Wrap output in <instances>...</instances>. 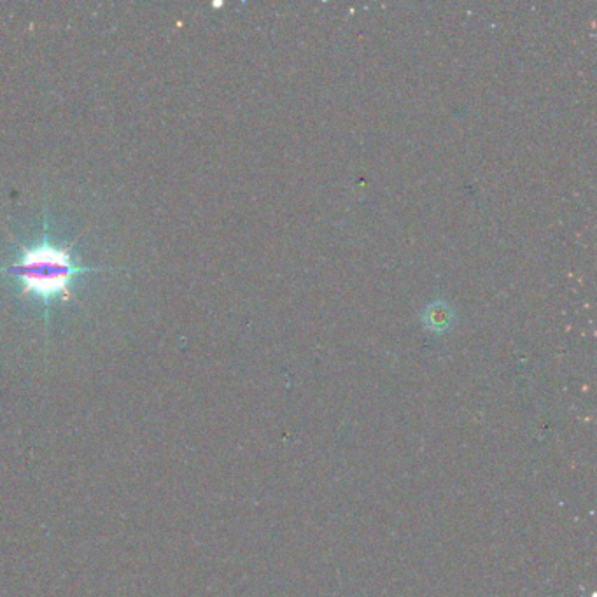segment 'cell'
I'll return each instance as SVG.
<instances>
[{
    "label": "cell",
    "instance_id": "cell-1",
    "mask_svg": "<svg viewBox=\"0 0 597 597\" xmlns=\"http://www.w3.org/2000/svg\"><path fill=\"white\" fill-rule=\"evenodd\" d=\"M100 272V268L79 263L71 246H60L50 233V223L44 219L41 237L29 246H20L15 260L0 267V275H8L20 284V295L29 296L48 310L58 300L71 298V286L81 275Z\"/></svg>",
    "mask_w": 597,
    "mask_h": 597
},
{
    "label": "cell",
    "instance_id": "cell-2",
    "mask_svg": "<svg viewBox=\"0 0 597 597\" xmlns=\"http://www.w3.org/2000/svg\"><path fill=\"white\" fill-rule=\"evenodd\" d=\"M429 312H431V316L428 317V321L429 324H431V326H440V328H445V326L449 324V316H447V309H443L442 305H440L438 309H435V307H431V309H429Z\"/></svg>",
    "mask_w": 597,
    "mask_h": 597
}]
</instances>
